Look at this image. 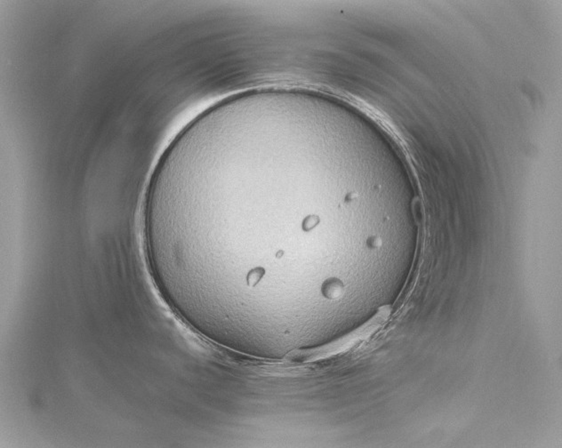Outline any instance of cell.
<instances>
[{
  "label": "cell",
  "instance_id": "6da1fadb",
  "mask_svg": "<svg viewBox=\"0 0 562 448\" xmlns=\"http://www.w3.org/2000/svg\"><path fill=\"white\" fill-rule=\"evenodd\" d=\"M343 293H344V285L340 279L337 278L327 279L321 286L322 296L329 300H336L342 297Z\"/></svg>",
  "mask_w": 562,
  "mask_h": 448
},
{
  "label": "cell",
  "instance_id": "7a4b0ae2",
  "mask_svg": "<svg viewBox=\"0 0 562 448\" xmlns=\"http://www.w3.org/2000/svg\"><path fill=\"white\" fill-rule=\"evenodd\" d=\"M266 270L263 267H255L248 271L246 276V283L248 287L254 288L261 282L265 276Z\"/></svg>",
  "mask_w": 562,
  "mask_h": 448
},
{
  "label": "cell",
  "instance_id": "3957f363",
  "mask_svg": "<svg viewBox=\"0 0 562 448\" xmlns=\"http://www.w3.org/2000/svg\"><path fill=\"white\" fill-rule=\"evenodd\" d=\"M367 245L371 249H376L382 246V240L381 238L373 236L367 240Z\"/></svg>",
  "mask_w": 562,
  "mask_h": 448
}]
</instances>
